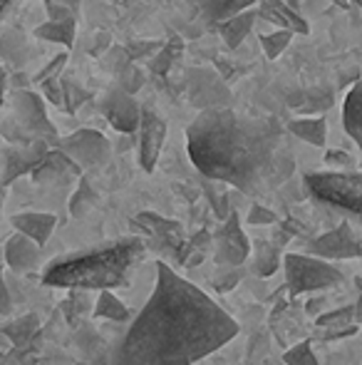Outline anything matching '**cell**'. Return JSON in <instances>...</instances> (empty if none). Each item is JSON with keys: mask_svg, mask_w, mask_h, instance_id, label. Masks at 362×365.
<instances>
[{"mask_svg": "<svg viewBox=\"0 0 362 365\" xmlns=\"http://www.w3.org/2000/svg\"><path fill=\"white\" fill-rule=\"evenodd\" d=\"M288 127L275 117H253L228 107H206L186 130L193 167L246 197L266 199L295 172Z\"/></svg>", "mask_w": 362, "mask_h": 365, "instance_id": "6da1fadb", "label": "cell"}, {"mask_svg": "<svg viewBox=\"0 0 362 365\" xmlns=\"http://www.w3.org/2000/svg\"><path fill=\"white\" fill-rule=\"evenodd\" d=\"M238 323L198 286L166 264L156 266V286L127 328L110 365H159L169 358L196 363L233 341Z\"/></svg>", "mask_w": 362, "mask_h": 365, "instance_id": "7a4b0ae2", "label": "cell"}, {"mask_svg": "<svg viewBox=\"0 0 362 365\" xmlns=\"http://www.w3.org/2000/svg\"><path fill=\"white\" fill-rule=\"evenodd\" d=\"M144 251V241L132 236V239H122L102 249L87 251V254L58 259L43 271V284L80 291L117 289L129 281Z\"/></svg>", "mask_w": 362, "mask_h": 365, "instance_id": "3957f363", "label": "cell"}, {"mask_svg": "<svg viewBox=\"0 0 362 365\" xmlns=\"http://www.w3.org/2000/svg\"><path fill=\"white\" fill-rule=\"evenodd\" d=\"M10 117L3 125V137L10 145H30L35 140H45L50 147H60L63 137L58 135L55 125L50 122L45 100L38 92L15 90L8 97Z\"/></svg>", "mask_w": 362, "mask_h": 365, "instance_id": "277c9868", "label": "cell"}, {"mask_svg": "<svg viewBox=\"0 0 362 365\" xmlns=\"http://www.w3.org/2000/svg\"><path fill=\"white\" fill-rule=\"evenodd\" d=\"M305 189L318 204L362 224V172H315L305 174Z\"/></svg>", "mask_w": 362, "mask_h": 365, "instance_id": "5b68a950", "label": "cell"}, {"mask_svg": "<svg viewBox=\"0 0 362 365\" xmlns=\"http://www.w3.org/2000/svg\"><path fill=\"white\" fill-rule=\"evenodd\" d=\"M285 281L293 293H310L335 289L343 284V274L328 264V259H320L313 254H285Z\"/></svg>", "mask_w": 362, "mask_h": 365, "instance_id": "8992f818", "label": "cell"}, {"mask_svg": "<svg viewBox=\"0 0 362 365\" xmlns=\"http://www.w3.org/2000/svg\"><path fill=\"white\" fill-rule=\"evenodd\" d=\"M305 251L320 259H362V234L353 229L348 219L340 221L333 231L318 236V239L305 241Z\"/></svg>", "mask_w": 362, "mask_h": 365, "instance_id": "52a82bcc", "label": "cell"}, {"mask_svg": "<svg viewBox=\"0 0 362 365\" xmlns=\"http://www.w3.org/2000/svg\"><path fill=\"white\" fill-rule=\"evenodd\" d=\"M60 149L75 159L82 169L105 167L110 162L112 145L102 132L97 130H78L60 140Z\"/></svg>", "mask_w": 362, "mask_h": 365, "instance_id": "ba28073f", "label": "cell"}, {"mask_svg": "<svg viewBox=\"0 0 362 365\" xmlns=\"http://www.w3.org/2000/svg\"><path fill=\"white\" fill-rule=\"evenodd\" d=\"M105 120L115 127L122 135H132V132L139 130L142 122V105L137 102V97L132 92L122 90V87H115L105 95L100 105Z\"/></svg>", "mask_w": 362, "mask_h": 365, "instance_id": "9c48e42d", "label": "cell"}, {"mask_svg": "<svg viewBox=\"0 0 362 365\" xmlns=\"http://www.w3.org/2000/svg\"><path fill=\"white\" fill-rule=\"evenodd\" d=\"M50 154L45 140H35L30 145H5L3 147V184L10 187L23 174H33V169Z\"/></svg>", "mask_w": 362, "mask_h": 365, "instance_id": "30bf717a", "label": "cell"}, {"mask_svg": "<svg viewBox=\"0 0 362 365\" xmlns=\"http://www.w3.org/2000/svg\"><path fill=\"white\" fill-rule=\"evenodd\" d=\"M216 264L218 266H241L251 256V244L241 229L238 214L231 212L228 219H223V226L216 234Z\"/></svg>", "mask_w": 362, "mask_h": 365, "instance_id": "8fae6325", "label": "cell"}, {"mask_svg": "<svg viewBox=\"0 0 362 365\" xmlns=\"http://www.w3.org/2000/svg\"><path fill=\"white\" fill-rule=\"evenodd\" d=\"M166 142V120L156 115L151 107L142 105V122H139V164L144 172H154L159 162L161 147Z\"/></svg>", "mask_w": 362, "mask_h": 365, "instance_id": "7c38bea8", "label": "cell"}, {"mask_svg": "<svg viewBox=\"0 0 362 365\" xmlns=\"http://www.w3.org/2000/svg\"><path fill=\"white\" fill-rule=\"evenodd\" d=\"M85 169L75 162L70 154H65L60 147L50 149V154L33 169V182L40 187H50V184H65L70 179H80Z\"/></svg>", "mask_w": 362, "mask_h": 365, "instance_id": "4fadbf2b", "label": "cell"}, {"mask_svg": "<svg viewBox=\"0 0 362 365\" xmlns=\"http://www.w3.org/2000/svg\"><path fill=\"white\" fill-rule=\"evenodd\" d=\"M5 264L18 274H30L38 271L40 266V244L23 231H15L8 241H5Z\"/></svg>", "mask_w": 362, "mask_h": 365, "instance_id": "5bb4252c", "label": "cell"}, {"mask_svg": "<svg viewBox=\"0 0 362 365\" xmlns=\"http://www.w3.org/2000/svg\"><path fill=\"white\" fill-rule=\"evenodd\" d=\"M132 224L139 226V229L144 231L149 239H154L156 244L171 246V249L179 246L181 249V224L179 221H171L164 217H156V214H151V212H144L132 221Z\"/></svg>", "mask_w": 362, "mask_h": 365, "instance_id": "9a60e30c", "label": "cell"}, {"mask_svg": "<svg viewBox=\"0 0 362 365\" xmlns=\"http://www.w3.org/2000/svg\"><path fill=\"white\" fill-rule=\"evenodd\" d=\"M10 224L15 226V231H23L25 236L35 239L40 246H45L50 236H53L55 226H58V217L45 212H23V214H15L10 219Z\"/></svg>", "mask_w": 362, "mask_h": 365, "instance_id": "2e32d148", "label": "cell"}, {"mask_svg": "<svg viewBox=\"0 0 362 365\" xmlns=\"http://www.w3.org/2000/svg\"><path fill=\"white\" fill-rule=\"evenodd\" d=\"M261 18L271 20V23H275L278 28L293 30L295 35H308L310 33L308 20H305L295 8H290L288 3H283V0H263L261 3Z\"/></svg>", "mask_w": 362, "mask_h": 365, "instance_id": "e0dca14e", "label": "cell"}, {"mask_svg": "<svg viewBox=\"0 0 362 365\" xmlns=\"http://www.w3.org/2000/svg\"><path fill=\"white\" fill-rule=\"evenodd\" d=\"M258 18H261V10L248 8V10H243V13L233 15V18L221 20L216 28H218V33H221L223 43H226L231 50H236L238 45L248 38V33L253 30V23H256Z\"/></svg>", "mask_w": 362, "mask_h": 365, "instance_id": "ac0fdd59", "label": "cell"}, {"mask_svg": "<svg viewBox=\"0 0 362 365\" xmlns=\"http://www.w3.org/2000/svg\"><path fill=\"white\" fill-rule=\"evenodd\" d=\"M343 125H345V132L353 137L362 154V80L355 82V87L348 92V97H345Z\"/></svg>", "mask_w": 362, "mask_h": 365, "instance_id": "d6986e66", "label": "cell"}, {"mask_svg": "<svg viewBox=\"0 0 362 365\" xmlns=\"http://www.w3.org/2000/svg\"><path fill=\"white\" fill-rule=\"evenodd\" d=\"M285 127L290 135L310 147H325V142H328V125L323 117H295Z\"/></svg>", "mask_w": 362, "mask_h": 365, "instance_id": "ffe728a7", "label": "cell"}, {"mask_svg": "<svg viewBox=\"0 0 362 365\" xmlns=\"http://www.w3.org/2000/svg\"><path fill=\"white\" fill-rule=\"evenodd\" d=\"M78 18H65V20H48V23L35 28V38L45 40V43H58L65 48H73L75 33H78Z\"/></svg>", "mask_w": 362, "mask_h": 365, "instance_id": "44dd1931", "label": "cell"}, {"mask_svg": "<svg viewBox=\"0 0 362 365\" xmlns=\"http://www.w3.org/2000/svg\"><path fill=\"white\" fill-rule=\"evenodd\" d=\"M256 3L258 0H198V8H201V15L208 23L218 25L221 20L233 18V15L253 8Z\"/></svg>", "mask_w": 362, "mask_h": 365, "instance_id": "7402d4cb", "label": "cell"}, {"mask_svg": "<svg viewBox=\"0 0 362 365\" xmlns=\"http://www.w3.org/2000/svg\"><path fill=\"white\" fill-rule=\"evenodd\" d=\"M95 316L107 318V321H127V318H129V311H127V306L115 296V293L110 289H105L95 303Z\"/></svg>", "mask_w": 362, "mask_h": 365, "instance_id": "603a6c76", "label": "cell"}, {"mask_svg": "<svg viewBox=\"0 0 362 365\" xmlns=\"http://www.w3.org/2000/svg\"><path fill=\"white\" fill-rule=\"evenodd\" d=\"M97 202H100V194L92 189L90 179L80 177L78 192H75L73 199H70V214H73V217H85V214H87Z\"/></svg>", "mask_w": 362, "mask_h": 365, "instance_id": "cb8c5ba5", "label": "cell"}, {"mask_svg": "<svg viewBox=\"0 0 362 365\" xmlns=\"http://www.w3.org/2000/svg\"><path fill=\"white\" fill-rule=\"evenodd\" d=\"M38 331H40L38 316H25L15 323H8V326L3 328V336H8L15 346H25V343H28Z\"/></svg>", "mask_w": 362, "mask_h": 365, "instance_id": "d4e9b609", "label": "cell"}, {"mask_svg": "<svg viewBox=\"0 0 362 365\" xmlns=\"http://www.w3.org/2000/svg\"><path fill=\"white\" fill-rule=\"evenodd\" d=\"M293 30L288 28H278L273 30V33L268 35H261V45H263V53H266L268 60H278V55L285 53V48L290 45V40H293Z\"/></svg>", "mask_w": 362, "mask_h": 365, "instance_id": "484cf974", "label": "cell"}, {"mask_svg": "<svg viewBox=\"0 0 362 365\" xmlns=\"http://www.w3.org/2000/svg\"><path fill=\"white\" fill-rule=\"evenodd\" d=\"M353 323H355V306L340 308V311L318 316V326L328 328V331H345V328H350ZM328 336H333V333H328ZM328 336H325V338H328Z\"/></svg>", "mask_w": 362, "mask_h": 365, "instance_id": "4316f807", "label": "cell"}, {"mask_svg": "<svg viewBox=\"0 0 362 365\" xmlns=\"http://www.w3.org/2000/svg\"><path fill=\"white\" fill-rule=\"evenodd\" d=\"M278 269V249L271 244H258L256 249V261H253V271L261 276H271Z\"/></svg>", "mask_w": 362, "mask_h": 365, "instance_id": "83f0119b", "label": "cell"}, {"mask_svg": "<svg viewBox=\"0 0 362 365\" xmlns=\"http://www.w3.org/2000/svg\"><path fill=\"white\" fill-rule=\"evenodd\" d=\"M40 87H43V95H45V100H50L55 107H60V110L70 112V102H68V87H65V82L60 80V77H50V80L40 82Z\"/></svg>", "mask_w": 362, "mask_h": 365, "instance_id": "f1b7e54d", "label": "cell"}, {"mask_svg": "<svg viewBox=\"0 0 362 365\" xmlns=\"http://www.w3.org/2000/svg\"><path fill=\"white\" fill-rule=\"evenodd\" d=\"M283 361H285V365H320L313 353L310 341H303V343H298V346H293L283 356Z\"/></svg>", "mask_w": 362, "mask_h": 365, "instance_id": "f546056e", "label": "cell"}, {"mask_svg": "<svg viewBox=\"0 0 362 365\" xmlns=\"http://www.w3.org/2000/svg\"><path fill=\"white\" fill-rule=\"evenodd\" d=\"M117 75H119V87H122V90H127V92H132V95H134V92L142 87V73L134 68V65L127 63Z\"/></svg>", "mask_w": 362, "mask_h": 365, "instance_id": "4dcf8cb0", "label": "cell"}, {"mask_svg": "<svg viewBox=\"0 0 362 365\" xmlns=\"http://www.w3.org/2000/svg\"><path fill=\"white\" fill-rule=\"evenodd\" d=\"M65 63H68V53L55 55V58L50 60V63L45 65V68L40 70L38 75H35V82H45V80H50V77H60V73H63V68H65Z\"/></svg>", "mask_w": 362, "mask_h": 365, "instance_id": "1f68e13d", "label": "cell"}, {"mask_svg": "<svg viewBox=\"0 0 362 365\" xmlns=\"http://www.w3.org/2000/svg\"><path fill=\"white\" fill-rule=\"evenodd\" d=\"M238 266H221V271H218L216 281H213V286H216V291H231L233 286H236V281L241 279V274H238Z\"/></svg>", "mask_w": 362, "mask_h": 365, "instance_id": "d6a6232c", "label": "cell"}, {"mask_svg": "<svg viewBox=\"0 0 362 365\" xmlns=\"http://www.w3.org/2000/svg\"><path fill=\"white\" fill-rule=\"evenodd\" d=\"M45 3V13H48V20H65V18H78L63 0H43Z\"/></svg>", "mask_w": 362, "mask_h": 365, "instance_id": "836d02e7", "label": "cell"}, {"mask_svg": "<svg viewBox=\"0 0 362 365\" xmlns=\"http://www.w3.org/2000/svg\"><path fill=\"white\" fill-rule=\"evenodd\" d=\"M278 217H275V212H271L268 207H263V204H253L251 207V214H248V224H275Z\"/></svg>", "mask_w": 362, "mask_h": 365, "instance_id": "e575fe53", "label": "cell"}, {"mask_svg": "<svg viewBox=\"0 0 362 365\" xmlns=\"http://www.w3.org/2000/svg\"><path fill=\"white\" fill-rule=\"evenodd\" d=\"M325 162L330 164V167H338V169H350L353 167V157H350V154H345V152H328L325 154Z\"/></svg>", "mask_w": 362, "mask_h": 365, "instance_id": "d590c367", "label": "cell"}, {"mask_svg": "<svg viewBox=\"0 0 362 365\" xmlns=\"http://www.w3.org/2000/svg\"><path fill=\"white\" fill-rule=\"evenodd\" d=\"M355 323H362V279H358V303H355Z\"/></svg>", "mask_w": 362, "mask_h": 365, "instance_id": "8d00e7d4", "label": "cell"}, {"mask_svg": "<svg viewBox=\"0 0 362 365\" xmlns=\"http://www.w3.org/2000/svg\"><path fill=\"white\" fill-rule=\"evenodd\" d=\"M159 365H191V361H186V358H169V361H161Z\"/></svg>", "mask_w": 362, "mask_h": 365, "instance_id": "74e56055", "label": "cell"}, {"mask_svg": "<svg viewBox=\"0 0 362 365\" xmlns=\"http://www.w3.org/2000/svg\"><path fill=\"white\" fill-rule=\"evenodd\" d=\"M65 5H68L70 10H73L75 15H80V0H63Z\"/></svg>", "mask_w": 362, "mask_h": 365, "instance_id": "f35d334b", "label": "cell"}, {"mask_svg": "<svg viewBox=\"0 0 362 365\" xmlns=\"http://www.w3.org/2000/svg\"><path fill=\"white\" fill-rule=\"evenodd\" d=\"M13 3H15V0H0V10H3V15L8 13V10H10V5H13Z\"/></svg>", "mask_w": 362, "mask_h": 365, "instance_id": "ab89813d", "label": "cell"}, {"mask_svg": "<svg viewBox=\"0 0 362 365\" xmlns=\"http://www.w3.org/2000/svg\"><path fill=\"white\" fill-rule=\"evenodd\" d=\"M283 3H288V5H290V8H295V10H298V8H300V0H283Z\"/></svg>", "mask_w": 362, "mask_h": 365, "instance_id": "60d3db41", "label": "cell"}, {"mask_svg": "<svg viewBox=\"0 0 362 365\" xmlns=\"http://www.w3.org/2000/svg\"><path fill=\"white\" fill-rule=\"evenodd\" d=\"M353 3H355V5H358V8L362 10V0H353Z\"/></svg>", "mask_w": 362, "mask_h": 365, "instance_id": "b9f144b4", "label": "cell"}, {"mask_svg": "<svg viewBox=\"0 0 362 365\" xmlns=\"http://www.w3.org/2000/svg\"><path fill=\"white\" fill-rule=\"evenodd\" d=\"M107 3H124V0H107Z\"/></svg>", "mask_w": 362, "mask_h": 365, "instance_id": "7bdbcfd3", "label": "cell"}]
</instances>
